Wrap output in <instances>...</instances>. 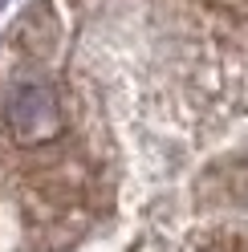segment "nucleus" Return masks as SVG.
<instances>
[{
	"label": "nucleus",
	"instance_id": "nucleus-1",
	"mask_svg": "<svg viewBox=\"0 0 248 252\" xmlns=\"http://www.w3.org/2000/svg\"><path fill=\"white\" fill-rule=\"evenodd\" d=\"M0 118H4V130L12 134V143L45 147L61 134L65 110H61V98L49 82H17L4 98Z\"/></svg>",
	"mask_w": 248,
	"mask_h": 252
},
{
	"label": "nucleus",
	"instance_id": "nucleus-2",
	"mask_svg": "<svg viewBox=\"0 0 248 252\" xmlns=\"http://www.w3.org/2000/svg\"><path fill=\"white\" fill-rule=\"evenodd\" d=\"M57 41H61L57 12H53V4H49V0H37V4L25 12V21L17 25V37H12V45H17L25 57L45 61V57L57 49Z\"/></svg>",
	"mask_w": 248,
	"mask_h": 252
},
{
	"label": "nucleus",
	"instance_id": "nucleus-3",
	"mask_svg": "<svg viewBox=\"0 0 248 252\" xmlns=\"http://www.w3.org/2000/svg\"><path fill=\"white\" fill-rule=\"evenodd\" d=\"M191 252H248V232H232V228L204 232Z\"/></svg>",
	"mask_w": 248,
	"mask_h": 252
}]
</instances>
